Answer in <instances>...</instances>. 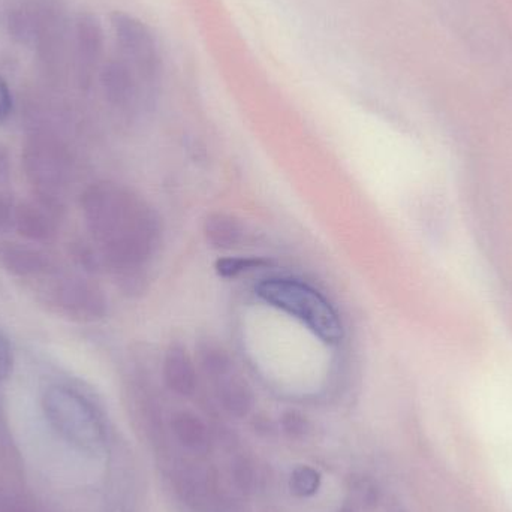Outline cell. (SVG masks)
<instances>
[{
	"instance_id": "10",
	"label": "cell",
	"mask_w": 512,
	"mask_h": 512,
	"mask_svg": "<svg viewBox=\"0 0 512 512\" xmlns=\"http://www.w3.org/2000/svg\"><path fill=\"white\" fill-rule=\"evenodd\" d=\"M77 41L84 65H96L102 53V29L92 14L81 15L78 20Z\"/></svg>"
},
{
	"instance_id": "6",
	"label": "cell",
	"mask_w": 512,
	"mask_h": 512,
	"mask_svg": "<svg viewBox=\"0 0 512 512\" xmlns=\"http://www.w3.org/2000/svg\"><path fill=\"white\" fill-rule=\"evenodd\" d=\"M219 402L228 414L237 418L246 417L254 409L255 397L245 379L230 370L225 375L213 379Z\"/></svg>"
},
{
	"instance_id": "5",
	"label": "cell",
	"mask_w": 512,
	"mask_h": 512,
	"mask_svg": "<svg viewBox=\"0 0 512 512\" xmlns=\"http://www.w3.org/2000/svg\"><path fill=\"white\" fill-rule=\"evenodd\" d=\"M162 376L171 393L180 397L194 396L198 387L197 367L182 343H171L164 355Z\"/></svg>"
},
{
	"instance_id": "12",
	"label": "cell",
	"mask_w": 512,
	"mask_h": 512,
	"mask_svg": "<svg viewBox=\"0 0 512 512\" xmlns=\"http://www.w3.org/2000/svg\"><path fill=\"white\" fill-rule=\"evenodd\" d=\"M280 424H282V429L283 432H285V435L291 439L306 438L310 432L309 420L297 411L285 412V414L282 415Z\"/></svg>"
},
{
	"instance_id": "11",
	"label": "cell",
	"mask_w": 512,
	"mask_h": 512,
	"mask_svg": "<svg viewBox=\"0 0 512 512\" xmlns=\"http://www.w3.org/2000/svg\"><path fill=\"white\" fill-rule=\"evenodd\" d=\"M321 487V474L312 466H298L289 478V489L298 498H310L318 493Z\"/></svg>"
},
{
	"instance_id": "3",
	"label": "cell",
	"mask_w": 512,
	"mask_h": 512,
	"mask_svg": "<svg viewBox=\"0 0 512 512\" xmlns=\"http://www.w3.org/2000/svg\"><path fill=\"white\" fill-rule=\"evenodd\" d=\"M44 409L54 429L71 444L84 450L101 442V424L89 403L63 387H53L45 393Z\"/></svg>"
},
{
	"instance_id": "16",
	"label": "cell",
	"mask_w": 512,
	"mask_h": 512,
	"mask_svg": "<svg viewBox=\"0 0 512 512\" xmlns=\"http://www.w3.org/2000/svg\"><path fill=\"white\" fill-rule=\"evenodd\" d=\"M11 364V349H9L8 342H6L3 334L0 333V379L8 376L9 370H11Z\"/></svg>"
},
{
	"instance_id": "2",
	"label": "cell",
	"mask_w": 512,
	"mask_h": 512,
	"mask_svg": "<svg viewBox=\"0 0 512 512\" xmlns=\"http://www.w3.org/2000/svg\"><path fill=\"white\" fill-rule=\"evenodd\" d=\"M255 291L262 301L306 325L322 342L337 345L343 339L339 313L307 283L291 277H270L258 283Z\"/></svg>"
},
{
	"instance_id": "15",
	"label": "cell",
	"mask_w": 512,
	"mask_h": 512,
	"mask_svg": "<svg viewBox=\"0 0 512 512\" xmlns=\"http://www.w3.org/2000/svg\"><path fill=\"white\" fill-rule=\"evenodd\" d=\"M12 111V96L8 84L0 77V122L8 119Z\"/></svg>"
},
{
	"instance_id": "4",
	"label": "cell",
	"mask_w": 512,
	"mask_h": 512,
	"mask_svg": "<svg viewBox=\"0 0 512 512\" xmlns=\"http://www.w3.org/2000/svg\"><path fill=\"white\" fill-rule=\"evenodd\" d=\"M111 24L126 65L134 71L144 89L156 90L162 72L161 54L146 24L123 12L111 15Z\"/></svg>"
},
{
	"instance_id": "1",
	"label": "cell",
	"mask_w": 512,
	"mask_h": 512,
	"mask_svg": "<svg viewBox=\"0 0 512 512\" xmlns=\"http://www.w3.org/2000/svg\"><path fill=\"white\" fill-rule=\"evenodd\" d=\"M101 225L114 258L140 268L158 254L162 224L158 212L137 195L108 191L101 195Z\"/></svg>"
},
{
	"instance_id": "8",
	"label": "cell",
	"mask_w": 512,
	"mask_h": 512,
	"mask_svg": "<svg viewBox=\"0 0 512 512\" xmlns=\"http://www.w3.org/2000/svg\"><path fill=\"white\" fill-rule=\"evenodd\" d=\"M204 239L216 251L236 249L245 239V225L237 216L213 212L203 224Z\"/></svg>"
},
{
	"instance_id": "9",
	"label": "cell",
	"mask_w": 512,
	"mask_h": 512,
	"mask_svg": "<svg viewBox=\"0 0 512 512\" xmlns=\"http://www.w3.org/2000/svg\"><path fill=\"white\" fill-rule=\"evenodd\" d=\"M174 438L192 454L203 456L210 450L209 429L194 412H176L171 418Z\"/></svg>"
},
{
	"instance_id": "7",
	"label": "cell",
	"mask_w": 512,
	"mask_h": 512,
	"mask_svg": "<svg viewBox=\"0 0 512 512\" xmlns=\"http://www.w3.org/2000/svg\"><path fill=\"white\" fill-rule=\"evenodd\" d=\"M105 90L114 104L120 108H134L140 95L137 75L125 62H110L104 68Z\"/></svg>"
},
{
	"instance_id": "14",
	"label": "cell",
	"mask_w": 512,
	"mask_h": 512,
	"mask_svg": "<svg viewBox=\"0 0 512 512\" xmlns=\"http://www.w3.org/2000/svg\"><path fill=\"white\" fill-rule=\"evenodd\" d=\"M255 475L252 465H249L246 460L237 462L236 468H234V480H236L237 487L243 492H251L255 486Z\"/></svg>"
},
{
	"instance_id": "13",
	"label": "cell",
	"mask_w": 512,
	"mask_h": 512,
	"mask_svg": "<svg viewBox=\"0 0 512 512\" xmlns=\"http://www.w3.org/2000/svg\"><path fill=\"white\" fill-rule=\"evenodd\" d=\"M261 261L251 258H225L218 261V273L224 277H237L246 271L254 270Z\"/></svg>"
}]
</instances>
